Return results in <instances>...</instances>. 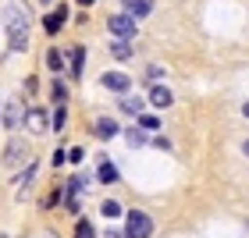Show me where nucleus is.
<instances>
[{
    "label": "nucleus",
    "instance_id": "nucleus-8",
    "mask_svg": "<svg viewBox=\"0 0 249 238\" xmlns=\"http://www.w3.org/2000/svg\"><path fill=\"white\" fill-rule=\"evenodd\" d=\"M64 18H68V7L57 4V7H53V15H47V21H43L47 36H53V32H61V29H64Z\"/></svg>",
    "mask_w": 249,
    "mask_h": 238
},
{
    "label": "nucleus",
    "instance_id": "nucleus-2",
    "mask_svg": "<svg viewBox=\"0 0 249 238\" xmlns=\"http://www.w3.org/2000/svg\"><path fill=\"white\" fill-rule=\"evenodd\" d=\"M150 235H153L150 213H142V210L124 213V238H150Z\"/></svg>",
    "mask_w": 249,
    "mask_h": 238
},
{
    "label": "nucleus",
    "instance_id": "nucleus-13",
    "mask_svg": "<svg viewBox=\"0 0 249 238\" xmlns=\"http://www.w3.org/2000/svg\"><path fill=\"white\" fill-rule=\"evenodd\" d=\"M32 178H36V164H29V167H25V174L18 178V199H25V196H29V185H32Z\"/></svg>",
    "mask_w": 249,
    "mask_h": 238
},
{
    "label": "nucleus",
    "instance_id": "nucleus-17",
    "mask_svg": "<svg viewBox=\"0 0 249 238\" xmlns=\"http://www.w3.org/2000/svg\"><path fill=\"white\" fill-rule=\"evenodd\" d=\"M100 181H107V185H110V181H118V167L114 164H110V160H100Z\"/></svg>",
    "mask_w": 249,
    "mask_h": 238
},
{
    "label": "nucleus",
    "instance_id": "nucleus-27",
    "mask_svg": "<svg viewBox=\"0 0 249 238\" xmlns=\"http://www.w3.org/2000/svg\"><path fill=\"white\" fill-rule=\"evenodd\" d=\"M242 114H246V118H249V103H246V107H242Z\"/></svg>",
    "mask_w": 249,
    "mask_h": 238
},
{
    "label": "nucleus",
    "instance_id": "nucleus-25",
    "mask_svg": "<svg viewBox=\"0 0 249 238\" xmlns=\"http://www.w3.org/2000/svg\"><path fill=\"white\" fill-rule=\"evenodd\" d=\"M242 153H246V156H249V139H246V146H242Z\"/></svg>",
    "mask_w": 249,
    "mask_h": 238
},
{
    "label": "nucleus",
    "instance_id": "nucleus-14",
    "mask_svg": "<svg viewBox=\"0 0 249 238\" xmlns=\"http://www.w3.org/2000/svg\"><path fill=\"white\" fill-rule=\"evenodd\" d=\"M121 110H124V114H132V118H139L142 114V100L139 96H121Z\"/></svg>",
    "mask_w": 249,
    "mask_h": 238
},
{
    "label": "nucleus",
    "instance_id": "nucleus-10",
    "mask_svg": "<svg viewBox=\"0 0 249 238\" xmlns=\"http://www.w3.org/2000/svg\"><path fill=\"white\" fill-rule=\"evenodd\" d=\"M171 100L175 96H171V89H167V85H153L150 89V103L153 107H171Z\"/></svg>",
    "mask_w": 249,
    "mask_h": 238
},
{
    "label": "nucleus",
    "instance_id": "nucleus-3",
    "mask_svg": "<svg viewBox=\"0 0 249 238\" xmlns=\"http://www.w3.org/2000/svg\"><path fill=\"white\" fill-rule=\"evenodd\" d=\"M21 121H25V107H21V100H7V107H4V128L7 132H18L21 128Z\"/></svg>",
    "mask_w": 249,
    "mask_h": 238
},
{
    "label": "nucleus",
    "instance_id": "nucleus-22",
    "mask_svg": "<svg viewBox=\"0 0 249 238\" xmlns=\"http://www.w3.org/2000/svg\"><path fill=\"white\" fill-rule=\"evenodd\" d=\"M64 103H57V110H53V128H64Z\"/></svg>",
    "mask_w": 249,
    "mask_h": 238
},
{
    "label": "nucleus",
    "instance_id": "nucleus-26",
    "mask_svg": "<svg viewBox=\"0 0 249 238\" xmlns=\"http://www.w3.org/2000/svg\"><path fill=\"white\" fill-rule=\"evenodd\" d=\"M78 4H82V7H89V4H93V0H78Z\"/></svg>",
    "mask_w": 249,
    "mask_h": 238
},
{
    "label": "nucleus",
    "instance_id": "nucleus-29",
    "mask_svg": "<svg viewBox=\"0 0 249 238\" xmlns=\"http://www.w3.org/2000/svg\"><path fill=\"white\" fill-rule=\"evenodd\" d=\"M0 238H7V235H0Z\"/></svg>",
    "mask_w": 249,
    "mask_h": 238
},
{
    "label": "nucleus",
    "instance_id": "nucleus-28",
    "mask_svg": "<svg viewBox=\"0 0 249 238\" xmlns=\"http://www.w3.org/2000/svg\"><path fill=\"white\" fill-rule=\"evenodd\" d=\"M43 4H50V0H43Z\"/></svg>",
    "mask_w": 249,
    "mask_h": 238
},
{
    "label": "nucleus",
    "instance_id": "nucleus-12",
    "mask_svg": "<svg viewBox=\"0 0 249 238\" xmlns=\"http://www.w3.org/2000/svg\"><path fill=\"white\" fill-rule=\"evenodd\" d=\"M110 57H114V61H128V57H132L128 39H114V43H110Z\"/></svg>",
    "mask_w": 249,
    "mask_h": 238
},
{
    "label": "nucleus",
    "instance_id": "nucleus-24",
    "mask_svg": "<svg viewBox=\"0 0 249 238\" xmlns=\"http://www.w3.org/2000/svg\"><path fill=\"white\" fill-rule=\"evenodd\" d=\"M53 100H57V103H64V85H61V82H53Z\"/></svg>",
    "mask_w": 249,
    "mask_h": 238
},
{
    "label": "nucleus",
    "instance_id": "nucleus-7",
    "mask_svg": "<svg viewBox=\"0 0 249 238\" xmlns=\"http://www.w3.org/2000/svg\"><path fill=\"white\" fill-rule=\"evenodd\" d=\"M104 89H110V93H128V85H132V78L128 75H121V71H104Z\"/></svg>",
    "mask_w": 249,
    "mask_h": 238
},
{
    "label": "nucleus",
    "instance_id": "nucleus-9",
    "mask_svg": "<svg viewBox=\"0 0 249 238\" xmlns=\"http://www.w3.org/2000/svg\"><path fill=\"white\" fill-rule=\"evenodd\" d=\"M124 4V15H132V18H146L153 11V0H121Z\"/></svg>",
    "mask_w": 249,
    "mask_h": 238
},
{
    "label": "nucleus",
    "instance_id": "nucleus-15",
    "mask_svg": "<svg viewBox=\"0 0 249 238\" xmlns=\"http://www.w3.org/2000/svg\"><path fill=\"white\" fill-rule=\"evenodd\" d=\"M68 53H71V75L78 78V75H82V68H86V50L75 47V50H68Z\"/></svg>",
    "mask_w": 249,
    "mask_h": 238
},
{
    "label": "nucleus",
    "instance_id": "nucleus-6",
    "mask_svg": "<svg viewBox=\"0 0 249 238\" xmlns=\"http://www.w3.org/2000/svg\"><path fill=\"white\" fill-rule=\"evenodd\" d=\"M29 156V150H25V142L21 139H11L7 142V150H4V167H18L21 160Z\"/></svg>",
    "mask_w": 249,
    "mask_h": 238
},
{
    "label": "nucleus",
    "instance_id": "nucleus-21",
    "mask_svg": "<svg viewBox=\"0 0 249 238\" xmlns=\"http://www.w3.org/2000/svg\"><path fill=\"white\" fill-rule=\"evenodd\" d=\"M139 124H142L146 132H157V124H160V121H157L153 114H139Z\"/></svg>",
    "mask_w": 249,
    "mask_h": 238
},
{
    "label": "nucleus",
    "instance_id": "nucleus-4",
    "mask_svg": "<svg viewBox=\"0 0 249 238\" xmlns=\"http://www.w3.org/2000/svg\"><path fill=\"white\" fill-rule=\"evenodd\" d=\"M21 124H25L32 135H43V132L50 128V114L43 107H32V110H25V121H21Z\"/></svg>",
    "mask_w": 249,
    "mask_h": 238
},
{
    "label": "nucleus",
    "instance_id": "nucleus-30",
    "mask_svg": "<svg viewBox=\"0 0 249 238\" xmlns=\"http://www.w3.org/2000/svg\"><path fill=\"white\" fill-rule=\"evenodd\" d=\"M50 238H57V235H50Z\"/></svg>",
    "mask_w": 249,
    "mask_h": 238
},
{
    "label": "nucleus",
    "instance_id": "nucleus-23",
    "mask_svg": "<svg viewBox=\"0 0 249 238\" xmlns=\"http://www.w3.org/2000/svg\"><path fill=\"white\" fill-rule=\"evenodd\" d=\"M64 156H68V160H75V164H82V156H86V150H82V146H75V150H68Z\"/></svg>",
    "mask_w": 249,
    "mask_h": 238
},
{
    "label": "nucleus",
    "instance_id": "nucleus-1",
    "mask_svg": "<svg viewBox=\"0 0 249 238\" xmlns=\"http://www.w3.org/2000/svg\"><path fill=\"white\" fill-rule=\"evenodd\" d=\"M4 18H7V47H11V53H21L29 47V11H25V4L11 0Z\"/></svg>",
    "mask_w": 249,
    "mask_h": 238
},
{
    "label": "nucleus",
    "instance_id": "nucleus-19",
    "mask_svg": "<svg viewBox=\"0 0 249 238\" xmlns=\"http://www.w3.org/2000/svg\"><path fill=\"white\" fill-rule=\"evenodd\" d=\"M47 64H50V71H61V68H64L61 50H50V53H47Z\"/></svg>",
    "mask_w": 249,
    "mask_h": 238
},
{
    "label": "nucleus",
    "instance_id": "nucleus-16",
    "mask_svg": "<svg viewBox=\"0 0 249 238\" xmlns=\"http://www.w3.org/2000/svg\"><path fill=\"white\" fill-rule=\"evenodd\" d=\"M124 142H128L132 150H135V146H146V142H150V139H146V128H128V132H124Z\"/></svg>",
    "mask_w": 249,
    "mask_h": 238
},
{
    "label": "nucleus",
    "instance_id": "nucleus-5",
    "mask_svg": "<svg viewBox=\"0 0 249 238\" xmlns=\"http://www.w3.org/2000/svg\"><path fill=\"white\" fill-rule=\"evenodd\" d=\"M107 29L114 32L118 39H132L135 36V18L132 15H114V18H107Z\"/></svg>",
    "mask_w": 249,
    "mask_h": 238
},
{
    "label": "nucleus",
    "instance_id": "nucleus-20",
    "mask_svg": "<svg viewBox=\"0 0 249 238\" xmlns=\"http://www.w3.org/2000/svg\"><path fill=\"white\" fill-rule=\"evenodd\" d=\"M100 213H104V217H118V213H121V206H118L114 199H107L104 206H100Z\"/></svg>",
    "mask_w": 249,
    "mask_h": 238
},
{
    "label": "nucleus",
    "instance_id": "nucleus-11",
    "mask_svg": "<svg viewBox=\"0 0 249 238\" xmlns=\"http://www.w3.org/2000/svg\"><path fill=\"white\" fill-rule=\"evenodd\" d=\"M93 132L100 135V139H110V135H118V121H110V118H100L93 124Z\"/></svg>",
    "mask_w": 249,
    "mask_h": 238
},
{
    "label": "nucleus",
    "instance_id": "nucleus-18",
    "mask_svg": "<svg viewBox=\"0 0 249 238\" xmlns=\"http://www.w3.org/2000/svg\"><path fill=\"white\" fill-rule=\"evenodd\" d=\"M75 238H96L93 224H89V221H78V224H75Z\"/></svg>",
    "mask_w": 249,
    "mask_h": 238
}]
</instances>
